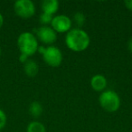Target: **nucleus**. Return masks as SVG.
I'll return each mask as SVG.
<instances>
[{
    "instance_id": "obj_8",
    "label": "nucleus",
    "mask_w": 132,
    "mask_h": 132,
    "mask_svg": "<svg viewBox=\"0 0 132 132\" xmlns=\"http://www.w3.org/2000/svg\"><path fill=\"white\" fill-rule=\"evenodd\" d=\"M107 84V79L101 74H96L90 79V86L96 92H104Z\"/></svg>"
},
{
    "instance_id": "obj_11",
    "label": "nucleus",
    "mask_w": 132,
    "mask_h": 132,
    "mask_svg": "<svg viewBox=\"0 0 132 132\" xmlns=\"http://www.w3.org/2000/svg\"><path fill=\"white\" fill-rule=\"evenodd\" d=\"M29 113L34 118H39L43 113V106L38 101H33L29 106Z\"/></svg>"
},
{
    "instance_id": "obj_7",
    "label": "nucleus",
    "mask_w": 132,
    "mask_h": 132,
    "mask_svg": "<svg viewBox=\"0 0 132 132\" xmlns=\"http://www.w3.org/2000/svg\"><path fill=\"white\" fill-rule=\"evenodd\" d=\"M36 38H38L42 43L46 44H51L56 41L57 34L51 26H44L38 28L35 31Z\"/></svg>"
},
{
    "instance_id": "obj_5",
    "label": "nucleus",
    "mask_w": 132,
    "mask_h": 132,
    "mask_svg": "<svg viewBox=\"0 0 132 132\" xmlns=\"http://www.w3.org/2000/svg\"><path fill=\"white\" fill-rule=\"evenodd\" d=\"M43 58L46 64L51 67H58L62 62V53L59 48L55 46H48L45 47Z\"/></svg>"
},
{
    "instance_id": "obj_17",
    "label": "nucleus",
    "mask_w": 132,
    "mask_h": 132,
    "mask_svg": "<svg viewBox=\"0 0 132 132\" xmlns=\"http://www.w3.org/2000/svg\"><path fill=\"white\" fill-rule=\"evenodd\" d=\"M27 60H28V56H26V55L22 54V53H21L20 57H19V61H20L21 62H23V63H24Z\"/></svg>"
},
{
    "instance_id": "obj_3",
    "label": "nucleus",
    "mask_w": 132,
    "mask_h": 132,
    "mask_svg": "<svg viewBox=\"0 0 132 132\" xmlns=\"http://www.w3.org/2000/svg\"><path fill=\"white\" fill-rule=\"evenodd\" d=\"M101 108L108 112H115L120 106V98L119 94L112 90H104L99 98Z\"/></svg>"
},
{
    "instance_id": "obj_20",
    "label": "nucleus",
    "mask_w": 132,
    "mask_h": 132,
    "mask_svg": "<svg viewBox=\"0 0 132 132\" xmlns=\"http://www.w3.org/2000/svg\"><path fill=\"white\" fill-rule=\"evenodd\" d=\"M0 56H1V48H0Z\"/></svg>"
},
{
    "instance_id": "obj_2",
    "label": "nucleus",
    "mask_w": 132,
    "mask_h": 132,
    "mask_svg": "<svg viewBox=\"0 0 132 132\" xmlns=\"http://www.w3.org/2000/svg\"><path fill=\"white\" fill-rule=\"evenodd\" d=\"M17 46L20 53L28 57L35 54L39 47L36 36L29 32H24L19 35L17 39Z\"/></svg>"
},
{
    "instance_id": "obj_6",
    "label": "nucleus",
    "mask_w": 132,
    "mask_h": 132,
    "mask_svg": "<svg viewBox=\"0 0 132 132\" xmlns=\"http://www.w3.org/2000/svg\"><path fill=\"white\" fill-rule=\"evenodd\" d=\"M51 27L56 33H68L72 28V20L65 15H55L52 20Z\"/></svg>"
},
{
    "instance_id": "obj_14",
    "label": "nucleus",
    "mask_w": 132,
    "mask_h": 132,
    "mask_svg": "<svg viewBox=\"0 0 132 132\" xmlns=\"http://www.w3.org/2000/svg\"><path fill=\"white\" fill-rule=\"evenodd\" d=\"M53 18V16L52 15L42 13L40 15V22L44 24V26H48V24H51Z\"/></svg>"
},
{
    "instance_id": "obj_10",
    "label": "nucleus",
    "mask_w": 132,
    "mask_h": 132,
    "mask_svg": "<svg viewBox=\"0 0 132 132\" xmlns=\"http://www.w3.org/2000/svg\"><path fill=\"white\" fill-rule=\"evenodd\" d=\"M24 71L27 76H29V77H34V76H35L38 73V71H39L38 64L34 60L28 59L24 63Z\"/></svg>"
},
{
    "instance_id": "obj_18",
    "label": "nucleus",
    "mask_w": 132,
    "mask_h": 132,
    "mask_svg": "<svg viewBox=\"0 0 132 132\" xmlns=\"http://www.w3.org/2000/svg\"><path fill=\"white\" fill-rule=\"evenodd\" d=\"M128 50H129V51L132 53V37L129 39V41H128Z\"/></svg>"
},
{
    "instance_id": "obj_9",
    "label": "nucleus",
    "mask_w": 132,
    "mask_h": 132,
    "mask_svg": "<svg viewBox=\"0 0 132 132\" xmlns=\"http://www.w3.org/2000/svg\"><path fill=\"white\" fill-rule=\"evenodd\" d=\"M41 6H42L43 13L53 15V14H55L58 11L59 2L57 0H44Z\"/></svg>"
},
{
    "instance_id": "obj_19",
    "label": "nucleus",
    "mask_w": 132,
    "mask_h": 132,
    "mask_svg": "<svg viewBox=\"0 0 132 132\" xmlns=\"http://www.w3.org/2000/svg\"><path fill=\"white\" fill-rule=\"evenodd\" d=\"M3 24H4V17H3V15L0 14V28L2 27Z\"/></svg>"
},
{
    "instance_id": "obj_15",
    "label": "nucleus",
    "mask_w": 132,
    "mask_h": 132,
    "mask_svg": "<svg viewBox=\"0 0 132 132\" xmlns=\"http://www.w3.org/2000/svg\"><path fill=\"white\" fill-rule=\"evenodd\" d=\"M6 120H7V119H6V113L0 109V129L5 128V126L6 124Z\"/></svg>"
},
{
    "instance_id": "obj_4",
    "label": "nucleus",
    "mask_w": 132,
    "mask_h": 132,
    "mask_svg": "<svg viewBox=\"0 0 132 132\" xmlns=\"http://www.w3.org/2000/svg\"><path fill=\"white\" fill-rule=\"evenodd\" d=\"M14 10L19 17L30 18L35 15V6L31 0H17L14 4Z\"/></svg>"
},
{
    "instance_id": "obj_13",
    "label": "nucleus",
    "mask_w": 132,
    "mask_h": 132,
    "mask_svg": "<svg viewBox=\"0 0 132 132\" xmlns=\"http://www.w3.org/2000/svg\"><path fill=\"white\" fill-rule=\"evenodd\" d=\"M73 22L76 24L78 28L81 27L85 23V15L82 12H76L73 15Z\"/></svg>"
},
{
    "instance_id": "obj_16",
    "label": "nucleus",
    "mask_w": 132,
    "mask_h": 132,
    "mask_svg": "<svg viewBox=\"0 0 132 132\" xmlns=\"http://www.w3.org/2000/svg\"><path fill=\"white\" fill-rule=\"evenodd\" d=\"M124 5L128 10L132 11V0H126L124 2Z\"/></svg>"
},
{
    "instance_id": "obj_1",
    "label": "nucleus",
    "mask_w": 132,
    "mask_h": 132,
    "mask_svg": "<svg viewBox=\"0 0 132 132\" xmlns=\"http://www.w3.org/2000/svg\"><path fill=\"white\" fill-rule=\"evenodd\" d=\"M89 35L81 28L71 29L65 36V44L69 49L73 52H82L90 45Z\"/></svg>"
},
{
    "instance_id": "obj_12",
    "label": "nucleus",
    "mask_w": 132,
    "mask_h": 132,
    "mask_svg": "<svg viewBox=\"0 0 132 132\" xmlns=\"http://www.w3.org/2000/svg\"><path fill=\"white\" fill-rule=\"evenodd\" d=\"M26 132H46V128L43 123L39 121H32L27 126Z\"/></svg>"
}]
</instances>
